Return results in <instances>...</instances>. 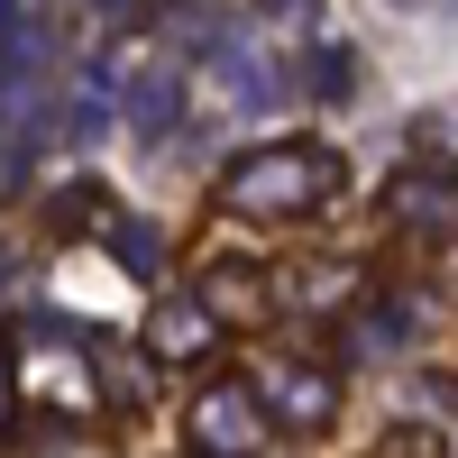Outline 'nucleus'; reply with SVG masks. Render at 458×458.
I'll use <instances>...</instances> for the list:
<instances>
[{"instance_id":"obj_1","label":"nucleus","mask_w":458,"mask_h":458,"mask_svg":"<svg viewBox=\"0 0 458 458\" xmlns=\"http://www.w3.org/2000/svg\"><path fill=\"white\" fill-rule=\"evenodd\" d=\"M339 183H349V165H339V147H321V138H266V147H248L239 165L220 174V211H239V220H302V211H321Z\"/></svg>"},{"instance_id":"obj_5","label":"nucleus","mask_w":458,"mask_h":458,"mask_svg":"<svg viewBox=\"0 0 458 458\" xmlns=\"http://www.w3.org/2000/svg\"><path fill=\"white\" fill-rule=\"evenodd\" d=\"M10 412H19V367H10V339H0V431H10Z\"/></svg>"},{"instance_id":"obj_3","label":"nucleus","mask_w":458,"mask_h":458,"mask_svg":"<svg viewBox=\"0 0 458 458\" xmlns=\"http://www.w3.org/2000/svg\"><path fill=\"white\" fill-rule=\"evenodd\" d=\"M257 394H266V412H276V422H293V431H330V412H339V386H330L321 367L257 376Z\"/></svg>"},{"instance_id":"obj_2","label":"nucleus","mask_w":458,"mask_h":458,"mask_svg":"<svg viewBox=\"0 0 458 458\" xmlns=\"http://www.w3.org/2000/svg\"><path fill=\"white\" fill-rule=\"evenodd\" d=\"M266 440H276V412H266V394L248 386V376L193 394V449L202 458H257Z\"/></svg>"},{"instance_id":"obj_4","label":"nucleus","mask_w":458,"mask_h":458,"mask_svg":"<svg viewBox=\"0 0 458 458\" xmlns=\"http://www.w3.org/2000/svg\"><path fill=\"white\" fill-rule=\"evenodd\" d=\"M202 312L211 330H257L276 302H266V276H248V266H202Z\"/></svg>"}]
</instances>
